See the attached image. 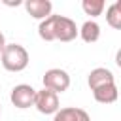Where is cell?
Returning <instances> with one entry per match:
<instances>
[{
  "instance_id": "cell-10",
  "label": "cell",
  "mask_w": 121,
  "mask_h": 121,
  "mask_svg": "<svg viewBox=\"0 0 121 121\" xmlns=\"http://www.w3.org/2000/svg\"><path fill=\"white\" fill-rule=\"evenodd\" d=\"M78 34L81 36L83 42L93 43V42H96V40L100 38V26H98L96 21L89 19V21H85V23L81 25V28H78Z\"/></svg>"
},
{
  "instance_id": "cell-11",
  "label": "cell",
  "mask_w": 121,
  "mask_h": 121,
  "mask_svg": "<svg viewBox=\"0 0 121 121\" xmlns=\"http://www.w3.org/2000/svg\"><path fill=\"white\" fill-rule=\"evenodd\" d=\"M106 21L113 28H121V0H115L106 9Z\"/></svg>"
},
{
  "instance_id": "cell-6",
  "label": "cell",
  "mask_w": 121,
  "mask_h": 121,
  "mask_svg": "<svg viewBox=\"0 0 121 121\" xmlns=\"http://www.w3.org/2000/svg\"><path fill=\"white\" fill-rule=\"evenodd\" d=\"M87 83H89V87H91V91H93V89H96V87H100V85L115 83V78H113V74H112V70H110V68L98 66V68H93V70L89 72Z\"/></svg>"
},
{
  "instance_id": "cell-14",
  "label": "cell",
  "mask_w": 121,
  "mask_h": 121,
  "mask_svg": "<svg viewBox=\"0 0 121 121\" xmlns=\"http://www.w3.org/2000/svg\"><path fill=\"white\" fill-rule=\"evenodd\" d=\"M0 112H2V106H0Z\"/></svg>"
},
{
  "instance_id": "cell-5",
  "label": "cell",
  "mask_w": 121,
  "mask_h": 121,
  "mask_svg": "<svg viewBox=\"0 0 121 121\" xmlns=\"http://www.w3.org/2000/svg\"><path fill=\"white\" fill-rule=\"evenodd\" d=\"M59 95L49 91V89H42V91H36V98H34V106L40 113H57V110L60 108L59 106Z\"/></svg>"
},
{
  "instance_id": "cell-2",
  "label": "cell",
  "mask_w": 121,
  "mask_h": 121,
  "mask_svg": "<svg viewBox=\"0 0 121 121\" xmlns=\"http://www.w3.org/2000/svg\"><path fill=\"white\" fill-rule=\"evenodd\" d=\"M2 66L9 72H21L28 64V51L21 43H6V47L0 53Z\"/></svg>"
},
{
  "instance_id": "cell-9",
  "label": "cell",
  "mask_w": 121,
  "mask_h": 121,
  "mask_svg": "<svg viewBox=\"0 0 121 121\" xmlns=\"http://www.w3.org/2000/svg\"><path fill=\"white\" fill-rule=\"evenodd\" d=\"M117 85L115 83H106V85H100L96 89H93V96L96 102L100 104H112L117 100Z\"/></svg>"
},
{
  "instance_id": "cell-7",
  "label": "cell",
  "mask_w": 121,
  "mask_h": 121,
  "mask_svg": "<svg viewBox=\"0 0 121 121\" xmlns=\"http://www.w3.org/2000/svg\"><path fill=\"white\" fill-rule=\"evenodd\" d=\"M25 8H26V11H28L34 19L43 21L45 17L51 15L53 4H51L49 0H25Z\"/></svg>"
},
{
  "instance_id": "cell-12",
  "label": "cell",
  "mask_w": 121,
  "mask_h": 121,
  "mask_svg": "<svg viewBox=\"0 0 121 121\" xmlns=\"http://www.w3.org/2000/svg\"><path fill=\"white\" fill-rule=\"evenodd\" d=\"M81 8L87 15L95 17V15H100V11L104 9V0H83Z\"/></svg>"
},
{
  "instance_id": "cell-4",
  "label": "cell",
  "mask_w": 121,
  "mask_h": 121,
  "mask_svg": "<svg viewBox=\"0 0 121 121\" xmlns=\"http://www.w3.org/2000/svg\"><path fill=\"white\" fill-rule=\"evenodd\" d=\"M34 98H36V89L28 83H19L11 89V95H9V100L15 108H30L34 106Z\"/></svg>"
},
{
  "instance_id": "cell-8",
  "label": "cell",
  "mask_w": 121,
  "mask_h": 121,
  "mask_svg": "<svg viewBox=\"0 0 121 121\" xmlns=\"http://www.w3.org/2000/svg\"><path fill=\"white\" fill-rule=\"evenodd\" d=\"M53 121H91V117L83 108L68 106V108H59Z\"/></svg>"
},
{
  "instance_id": "cell-3",
  "label": "cell",
  "mask_w": 121,
  "mask_h": 121,
  "mask_svg": "<svg viewBox=\"0 0 121 121\" xmlns=\"http://www.w3.org/2000/svg\"><path fill=\"white\" fill-rule=\"evenodd\" d=\"M70 87V76L62 68H49L43 74V89H49L53 93H62Z\"/></svg>"
},
{
  "instance_id": "cell-13",
  "label": "cell",
  "mask_w": 121,
  "mask_h": 121,
  "mask_svg": "<svg viewBox=\"0 0 121 121\" xmlns=\"http://www.w3.org/2000/svg\"><path fill=\"white\" fill-rule=\"evenodd\" d=\"M4 47H6V38H4V34H2V30H0V53H2Z\"/></svg>"
},
{
  "instance_id": "cell-1",
  "label": "cell",
  "mask_w": 121,
  "mask_h": 121,
  "mask_svg": "<svg viewBox=\"0 0 121 121\" xmlns=\"http://www.w3.org/2000/svg\"><path fill=\"white\" fill-rule=\"evenodd\" d=\"M38 34L45 42H53V40L72 42L78 36V26H76L74 19H70L66 15H55V13H51L49 17H45L43 21H40Z\"/></svg>"
}]
</instances>
